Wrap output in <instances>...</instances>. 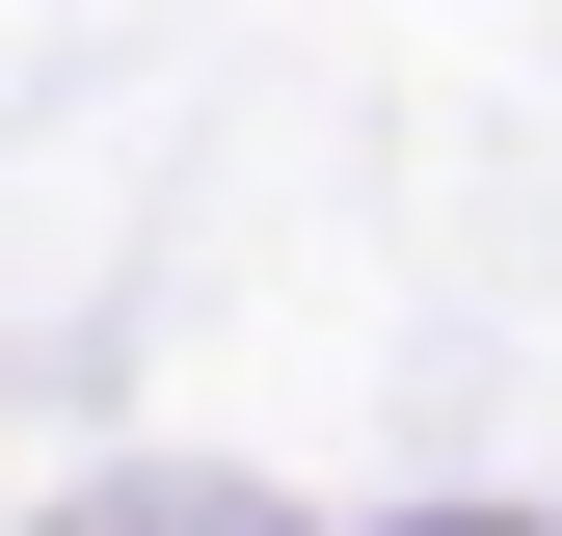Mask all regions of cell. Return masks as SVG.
Masks as SVG:
<instances>
[]
</instances>
